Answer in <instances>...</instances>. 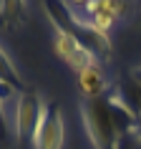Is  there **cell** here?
Masks as SVG:
<instances>
[{"label":"cell","mask_w":141,"mask_h":149,"mask_svg":"<svg viewBox=\"0 0 141 149\" xmlns=\"http://www.w3.org/2000/svg\"><path fill=\"white\" fill-rule=\"evenodd\" d=\"M78 88L83 91L86 99H101V96L109 94L111 86H109V79H106V71H103V63L78 73Z\"/></svg>","instance_id":"cell-4"},{"label":"cell","mask_w":141,"mask_h":149,"mask_svg":"<svg viewBox=\"0 0 141 149\" xmlns=\"http://www.w3.org/2000/svg\"><path fill=\"white\" fill-rule=\"evenodd\" d=\"M66 144V119H63L61 104H48L43 109V116L38 121V129L33 134L30 149H63Z\"/></svg>","instance_id":"cell-3"},{"label":"cell","mask_w":141,"mask_h":149,"mask_svg":"<svg viewBox=\"0 0 141 149\" xmlns=\"http://www.w3.org/2000/svg\"><path fill=\"white\" fill-rule=\"evenodd\" d=\"M50 23H53V51H55L58 58L68 61L70 56H73V51L78 48V40L73 38V33L66 25H61L55 18H50Z\"/></svg>","instance_id":"cell-5"},{"label":"cell","mask_w":141,"mask_h":149,"mask_svg":"<svg viewBox=\"0 0 141 149\" xmlns=\"http://www.w3.org/2000/svg\"><path fill=\"white\" fill-rule=\"evenodd\" d=\"M133 84H136V88H139V96H136V101H133L131 106H133V111H136V116H139V126H141V84L136 79H133Z\"/></svg>","instance_id":"cell-9"},{"label":"cell","mask_w":141,"mask_h":149,"mask_svg":"<svg viewBox=\"0 0 141 149\" xmlns=\"http://www.w3.org/2000/svg\"><path fill=\"white\" fill-rule=\"evenodd\" d=\"M43 109H46V101L35 88H23L20 91V96L15 101V111H13V121H10V132H13V139H15L18 147L30 149L33 134L38 129Z\"/></svg>","instance_id":"cell-2"},{"label":"cell","mask_w":141,"mask_h":149,"mask_svg":"<svg viewBox=\"0 0 141 149\" xmlns=\"http://www.w3.org/2000/svg\"><path fill=\"white\" fill-rule=\"evenodd\" d=\"M10 134V124H8V119L3 116V111H0V139H5Z\"/></svg>","instance_id":"cell-10"},{"label":"cell","mask_w":141,"mask_h":149,"mask_svg":"<svg viewBox=\"0 0 141 149\" xmlns=\"http://www.w3.org/2000/svg\"><path fill=\"white\" fill-rule=\"evenodd\" d=\"M0 81H8V84H13V86H18V88H25L23 86V76H20L15 61L5 53L3 46H0Z\"/></svg>","instance_id":"cell-7"},{"label":"cell","mask_w":141,"mask_h":149,"mask_svg":"<svg viewBox=\"0 0 141 149\" xmlns=\"http://www.w3.org/2000/svg\"><path fill=\"white\" fill-rule=\"evenodd\" d=\"M68 68L73 71V73H83V71H88V68H93V66H98V58H96L88 48H83V46H78L76 51H73V56H70L68 61Z\"/></svg>","instance_id":"cell-8"},{"label":"cell","mask_w":141,"mask_h":149,"mask_svg":"<svg viewBox=\"0 0 141 149\" xmlns=\"http://www.w3.org/2000/svg\"><path fill=\"white\" fill-rule=\"evenodd\" d=\"M81 119L93 149H124L126 141L141 136L139 116L121 88H111L101 99H86L81 104Z\"/></svg>","instance_id":"cell-1"},{"label":"cell","mask_w":141,"mask_h":149,"mask_svg":"<svg viewBox=\"0 0 141 149\" xmlns=\"http://www.w3.org/2000/svg\"><path fill=\"white\" fill-rule=\"evenodd\" d=\"M133 79H136V81L141 84V71H136V73H133Z\"/></svg>","instance_id":"cell-11"},{"label":"cell","mask_w":141,"mask_h":149,"mask_svg":"<svg viewBox=\"0 0 141 149\" xmlns=\"http://www.w3.org/2000/svg\"><path fill=\"white\" fill-rule=\"evenodd\" d=\"M25 20V3H0V23L5 28H18Z\"/></svg>","instance_id":"cell-6"}]
</instances>
